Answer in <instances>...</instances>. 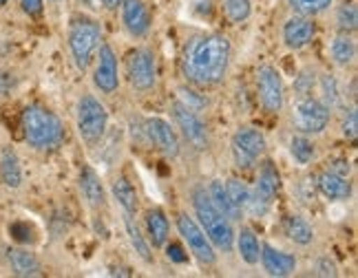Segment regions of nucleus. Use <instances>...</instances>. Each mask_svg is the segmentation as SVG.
I'll list each match as a JSON object with an SVG mask.
<instances>
[{
    "mask_svg": "<svg viewBox=\"0 0 358 278\" xmlns=\"http://www.w3.org/2000/svg\"><path fill=\"white\" fill-rule=\"evenodd\" d=\"M232 60V45L222 34H201L192 38L182 55V73L188 85L210 89L222 85Z\"/></svg>",
    "mask_w": 358,
    "mask_h": 278,
    "instance_id": "nucleus-1",
    "label": "nucleus"
},
{
    "mask_svg": "<svg viewBox=\"0 0 358 278\" xmlns=\"http://www.w3.org/2000/svg\"><path fill=\"white\" fill-rule=\"evenodd\" d=\"M190 201H192V212H195L197 224L210 239V243L217 249H222L224 254H230L232 249H235V226H232V221L217 210L203 186L192 188Z\"/></svg>",
    "mask_w": 358,
    "mask_h": 278,
    "instance_id": "nucleus-2",
    "label": "nucleus"
},
{
    "mask_svg": "<svg viewBox=\"0 0 358 278\" xmlns=\"http://www.w3.org/2000/svg\"><path fill=\"white\" fill-rule=\"evenodd\" d=\"M22 131L27 144L36 150H51L64 142L62 119L40 104H31L22 110Z\"/></svg>",
    "mask_w": 358,
    "mask_h": 278,
    "instance_id": "nucleus-3",
    "label": "nucleus"
},
{
    "mask_svg": "<svg viewBox=\"0 0 358 278\" xmlns=\"http://www.w3.org/2000/svg\"><path fill=\"white\" fill-rule=\"evenodd\" d=\"M69 51H71V58L80 71H87L91 66L95 53H98L102 45V27L100 22L87 16V13H76L69 24Z\"/></svg>",
    "mask_w": 358,
    "mask_h": 278,
    "instance_id": "nucleus-4",
    "label": "nucleus"
},
{
    "mask_svg": "<svg viewBox=\"0 0 358 278\" xmlns=\"http://www.w3.org/2000/svg\"><path fill=\"white\" fill-rule=\"evenodd\" d=\"M76 126L78 135L87 144H98L108 129V110L95 95L85 93L76 104Z\"/></svg>",
    "mask_w": 358,
    "mask_h": 278,
    "instance_id": "nucleus-5",
    "label": "nucleus"
},
{
    "mask_svg": "<svg viewBox=\"0 0 358 278\" xmlns=\"http://www.w3.org/2000/svg\"><path fill=\"white\" fill-rule=\"evenodd\" d=\"M266 135L255 126H241L237 133L232 135L230 142V152H232V161L239 170H252L259 166L261 157L266 155Z\"/></svg>",
    "mask_w": 358,
    "mask_h": 278,
    "instance_id": "nucleus-6",
    "label": "nucleus"
},
{
    "mask_svg": "<svg viewBox=\"0 0 358 278\" xmlns=\"http://www.w3.org/2000/svg\"><path fill=\"white\" fill-rule=\"evenodd\" d=\"M329 117L332 110L312 95H301L292 104V124L301 135H321L327 129Z\"/></svg>",
    "mask_w": 358,
    "mask_h": 278,
    "instance_id": "nucleus-7",
    "label": "nucleus"
},
{
    "mask_svg": "<svg viewBox=\"0 0 358 278\" xmlns=\"http://www.w3.org/2000/svg\"><path fill=\"white\" fill-rule=\"evenodd\" d=\"M177 230H179V236L184 239V243L188 245L190 254L195 256L203 268H213L217 263V249L210 243L208 236H206V232L201 230V226L197 224V219L186 212H179Z\"/></svg>",
    "mask_w": 358,
    "mask_h": 278,
    "instance_id": "nucleus-8",
    "label": "nucleus"
},
{
    "mask_svg": "<svg viewBox=\"0 0 358 278\" xmlns=\"http://www.w3.org/2000/svg\"><path fill=\"white\" fill-rule=\"evenodd\" d=\"M171 115H173V119L177 124L179 133H182V137L192 148H195V150H208L210 148L208 126H206V122L201 119V115L197 113V110L184 106L179 100H173Z\"/></svg>",
    "mask_w": 358,
    "mask_h": 278,
    "instance_id": "nucleus-9",
    "label": "nucleus"
},
{
    "mask_svg": "<svg viewBox=\"0 0 358 278\" xmlns=\"http://www.w3.org/2000/svg\"><path fill=\"white\" fill-rule=\"evenodd\" d=\"M257 95L266 113L279 115L285 106V85L272 64H261L257 71Z\"/></svg>",
    "mask_w": 358,
    "mask_h": 278,
    "instance_id": "nucleus-10",
    "label": "nucleus"
},
{
    "mask_svg": "<svg viewBox=\"0 0 358 278\" xmlns=\"http://www.w3.org/2000/svg\"><path fill=\"white\" fill-rule=\"evenodd\" d=\"M127 68H129V82L135 91L148 93V91L155 89V85H157V58H155L153 49H148V47L135 49L129 55Z\"/></svg>",
    "mask_w": 358,
    "mask_h": 278,
    "instance_id": "nucleus-11",
    "label": "nucleus"
},
{
    "mask_svg": "<svg viewBox=\"0 0 358 278\" xmlns=\"http://www.w3.org/2000/svg\"><path fill=\"white\" fill-rule=\"evenodd\" d=\"M93 85L100 93L113 95L120 89V64L111 45L102 43L98 49V64L93 71Z\"/></svg>",
    "mask_w": 358,
    "mask_h": 278,
    "instance_id": "nucleus-12",
    "label": "nucleus"
},
{
    "mask_svg": "<svg viewBox=\"0 0 358 278\" xmlns=\"http://www.w3.org/2000/svg\"><path fill=\"white\" fill-rule=\"evenodd\" d=\"M144 133L148 137V142L153 144L162 155H166L169 159L179 157L182 142H179L177 131L173 129L171 122H166L164 117H148L144 122Z\"/></svg>",
    "mask_w": 358,
    "mask_h": 278,
    "instance_id": "nucleus-13",
    "label": "nucleus"
},
{
    "mask_svg": "<svg viewBox=\"0 0 358 278\" xmlns=\"http://www.w3.org/2000/svg\"><path fill=\"white\" fill-rule=\"evenodd\" d=\"M122 9V24L133 38H144L150 31V11L146 7L144 0H122L120 3Z\"/></svg>",
    "mask_w": 358,
    "mask_h": 278,
    "instance_id": "nucleus-14",
    "label": "nucleus"
},
{
    "mask_svg": "<svg viewBox=\"0 0 358 278\" xmlns=\"http://www.w3.org/2000/svg\"><path fill=\"white\" fill-rule=\"evenodd\" d=\"M316 36V22L310 16H299L294 13L292 18H287L283 24V43L287 49L299 51L308 47Z\"/></svg>",
    "mask_w": 358,
    "mask_h": 278,
    "instance_id": "nucleus-15",
    "label": "nucleus"
},
{
    "mask_svg": "<svg viewBox=\"0 0 358 278\" xmlns=\"http://www.w3.org/2000/svg\"><path fill=\"white\" fill-rule=\"evenodd\" d=\"M259 261H261V265H264L268 276H277V278L292 276L296 272V265H299L294 254H287V252H283V249L272 247L270 243L261 245Z\"/></svg>",
    "mask_w": 358,
    "mask_h": 278,
    "instance_id": "nucleus-16",
    "label": "nucleus"
},
{
    "mask_svg": "<svg viewBox=\"0 0 358 278\" xmlns=\"http://www.w3.org/2000/svg\"><path fill=\"white\" fill-rule=\"evenodd\" d=\"M279 192H281V175L277 170V166H274L270 159H266L259 168L257 186H255L252 194L259 201H264L266 205H272V201L279 197Z\"/></svg>",
    "mask_w": 358,
    "mask_h": 278,
    "instance_id": "nucleus-17",
    "label": "nucleus"
},
{
    "mask_svg": "<svg viewBox=\"0 0 358 278\" xmlns=\"http://www.w3.org/2000/svg\"><path fill=\"white\" fill-rule=\"evenodd\" d=\"M78 186H80L82 197H85V201L89 203V207H93V210H104L106 207V190H104L100 175L95 173L91 166H85V168L80 170Z\"/></svg>",
    "mask_w": 358,
    "mask_h": 278,
    "instance_id": "nucleus-18",
    "label": "nucleus"
},
{
    "mask_svg": "<svg viewBox=\"0 0 358 278\" xmlns=\"http://www.w3.org/2000/svg\"><path fill=\"white\" fill-rule=\"evenodd\" d=\"M314 182H316L319 194L325 197L327 201H348L352 197L350 177H341L332 170H323V173H319V177H316Z\"/></svg>",
    "mask_w": 358,
    "mask_h": 278,
    "instance_id": "nucleus-19",
    "label": "nucleus"
},
{
    "mask_svg": "<svg viewBox=\"0 0 358 278\" xmlns=\"http://www.w3.org/2000/svg\"><path fill=\"white\" fill-rule=\"evenodd\" d=\"M144 226H146V239L150 243V247H164L169 241V234H171V224H169V217L162 207H150L144 214Z\"/></svg>",
    "mask_w": 358,
    "mask_h": 278,
    "instance_id": "nucleus-20",
    "label": "nucleus"
},
{
    "mask_svg": "<svg viewBox=\"0 0 358 278\" xmlns=\"http://www.w3.org/2000/svg\"><path fill=\"white\" fill-rule=\"evenodd\" d=\"M111 194L117 201V205L122 207L124 214H135L140 210V194H137L129 177H124V175L115 177V182L111 184Z\"/></svg>",
    "mask_w": 358,
    "mask_h": 278,
    "instance_id": "nucleus-21",
    "label": "nucleus"
},
{
    "mask_svg": "<svg viewBox=\"0 0 358 278\" xmlns=\"http://www.w3.org/2000/svg\"><path fill=\"white\" fill-rule=\"evenodd\" d=\"M206 192H208V197L215 203L217 210L222 212L226 219H230L232 224H235V221H239V219H243V210H239V207L232 203V199L228 197L226 186H224L222 179H215V182H210L208 188H206Z\"/></svg>",
    "mask_w": 358,
    "mask_h": 278,
    "instance_id": "nucleus-22",
    "label": "nucleus"
},
{
    "mask_svg": "<svg viewBox=\"0 0 358 278\" xmlns=\"http://www.w3.org/2000/svg\"><path fill=\"white\" fill-rule=\"evenodd\" d=\"M235 245H237V252L245 265H257L259 256H261V243H259V236L255 234L252 228L243 226L239 232H235Z\"/></svg>",
    "mask_w": 358,
    "mask_h": 278,
    "instance_id": "nucleus-23",
    "label": "nucleus"
},
{
    "mask_svg": "<svg viewBox=\"0 0 358 278\" xmlns=\"http://www.w3.org/2000/svg\"><path fill=\"white\" fill-rule=\"evenodd\" d=\"M283 232L292 243L306 247L314 241V230L308 224V219H303L301 214H290L283 219Z\"/></svg>",
    "mask_w": 358,
    "mask_h": 278,
    "instance_id": "nucleus-24",
    "label": "nucleus"
},
{
    "mask_svg": "<svg viewBox=\"0 0 358 278\" xmlns=\"http://www.w3.org/2000/svg\"><path fill=\"white\" fill-rule=\"evenodd\" d=\"M124 230H127V236H129V241H131V245L135 249V254L150 265V263L155 261L153 258V249H150L148 239L142 234V228L135 224L133 214H124Z\"/></svg>",
    "mask_w": 358,
    "mask_h": 278,
    "instance_id": "nucleus-25",
    "label": "nucleus"
},
{
    "mask_svg": "<svg viewBox=\"0 0 358 278\" xmlns=\"http://www.w3.org/2000/svg\"><path fill=\"white\" fill-rule=\"evenodd\" d=\"M329 55L336 66H350L356 60V43L352 34H338L329 43Z\"/></svg>",
    "mask_w": 358,
    "mask_h": 278,
    "instance_id": "nucleus-26",
    "label": "nucleus"
},
{
    "mask_svg": "<svg viewBox=\"0 0 358 278\" xmlns=\"http://www.w3.org/2000/svg\"><path fill=\"white\" fill-rule=\"evenodd\" d=\"M9 263L11 270L16 276H40L43 268H40V261L29 252V249H9Z\"/></svg>",
    "mask_w": 358,
    "mask_h": 278,
    "instance_id": "nucleus-27",
    "label": "nucleus"
},
{
    "mask_svg": "<svg viewBox=\"0 0 358 278\" xmlns=\"http://www.w3.org/2000/svg\"><path fill=\"white\" fill-rule=\"evenodd\" d=\"M0 177L9 188H18L22 184V170L18 155L11 148L0 150Z\"/></svg>",
    "mask_w": 358,
    "mask_h": 278,
    "instance_id": "nucleus-28",
    "label": "nucleus"
},
{
    "mask_svg": "<svg viewBox=\"0 0 358 278\" xmlns=\"http://www.w3.org/2000/svg\"><path fill=\"white\" fill-rule=\"evenodd\" d=\"M290 155L301 163V166H308V163H312L314 161V157H316V146H314V142L310 139V135H294L292 139H290Z\"/></svg>",
    "mask_w": 358,
    "mask_h": 278,
    "instance_id": "nucleus-29",
    "label": "nucleus"
},
{
    "mask_svg": "<svg viewBox=\"0 0 358 278\" xmlns=\"http://www.w3.org/2000/svg\"><path fill=\"white\" fill-rule=\"evenodd\" d=\"M222 9L232 24H241L245 20H250V16H252L250 0H222Z\"/></svg>",
    "mask_w": 358,
    "mask_h": 278,
    "instance_id": "nucleus-30",
    "label": "nucleus"
},
{
    "mask_svg": "<svg viewBox=\"0 0 358 278\" xmlns=\"http://www.w3.org/2000/svg\"><path fill=\"white\" fill-rule=\"evenodd\" d=\"M334 5V0H287V7H290L299 16H319V13L327 11Z\"/></svg>",
    "mask_w": 358,
    "mask_h": 278,
    "instance_id": "nucleus-31",
    "label": "nucleus"
},
{
    "mask_svg": "<svg viewBox=\"0 0 358 278\" xmlns=\"http://www.w3.org/2000/svg\"><path fill=\"white\" fill-rule=\"evenodd\" d=\"M319 89H321V102L332 110V108H336L338 106V102H341V89H338V82H336V78L332 75V73H325V75H321L319 80Z\"/></svg>",
    "mask_w": 358,
    "mask_h": 278,
    "instance_id": "nucleus-32",
    "label": "nucleus"
},
{
    "mask_svg": "<svg viewBox=\"0 0 358 278\" xmlns=\"http://www.w3.org/2000/svg\"><path fill=\"white\" fill-rule=\"evenodd\" d=\"M224 186H226V192H228V197L232 199V203H235L239 210H245L248 201H250V188H248V184L243 182V179L230 177Z\"/></svg>",
    "mask_w": 358,
    "mask_h": 278,
    "instance_id": "nucleus-33",
    "label": "nucleus"
},
{
    "mask_svg": "<svg viewBox=\"0 0 358 278\" xmlns=\"http://www.w3.org/2000/svg\"><path fill=\"white\" fill-rule=\"evenodd\" d=\"M358 24V11L354 5H343L336 11V27L341 34H354Z\"/></svg>",
    "mask_w": 358,
    "mask_h": 278,
    "instance_id": "nucleus-34",
    "label": "nucleus"
},
{
    "mask_svg": "<svg viewBox=\"0 0 358 278\" xmlns=\"http://www.w3.org/2000/svg\"><path fill=\"white\" fill-rule=\"evenodd\" d=\"M175 100H179L184 106H188V108H192V110H197V113H201V110H203L206 106H208V102H206L197 91H192L190 87H179Z\"/></svg>",
    "mask_w": 358,
    "mask_h": 278,
    "instance_id": "nucleus-35",
    "label": "nucleus"
},
{
    "mask_svg": "<svg viewBox=\"0 0 358 278\" xmlns=\"http://www.w3.org/2000/svg\"><path fill=\"white\" fill-rule=\"evenodd\" d=\"M316 71L314 68H303V71L299 73V78L294 80V91L296 95H312V91L316 89Z\"/></svg>",
    "mask_w": 358,
    "mask_h": 278,
    "instance_id": "nucleus-36",
    "label": "nucleus"
},
{
    "mask_svg": "<svg viewBox=\"0 0 358 278\" xmlns=\"http://www.w3.org/2000/svg\"><path fill=\"white\" fill-rule=\"evenodd\" d=\"M9 234L13 236V241H18L22 245H29L36 241V232L29 224H24V221H18V224H13L9 228Z\"/></svg>",
    "mask_w": 358,
    "mask_h": 278,
    "instance_id": "nucleus-37",
    "label": "nucleus"
},
{
    "mask_svg": "<svg viewBox=\"0 0 358 278\" xmlns=\"http://www.w3.org/2000/svg\"><path fill=\"white\" fill-rule=\"evenodd\" d=\"M299 197L303 203L308 205H314L316 203V197H319V190H316V182L314 179H303L299 184Z\"/></svg>",
    "mask_w": 358,
    "mask_h": 278,
    "instance_id": "nucleus-38",
    "label": "nucleus"
},
{
    "mask_svg": "<svg viewBox=\"0 0 358 278\" xmlns=\"http://www.w3.org/2000/svg\"><path fill=\"white\" fill-rule=\"evenodd\" d=\"M341 131H343V137H345V139H356L358 137V113H356L354 106L348 110L345 119H343Z\"/></svg>",
    "mask_w": 358,
    "mask_h": 278,
    "instance_id": "nucleus-39",
    "label": "nucleus"
},
{
    "mask_svg": "<svg viewBox=\"0 0 358 278\" xmlns=\"http://www.w3.org/2000/svg\"><path fill=\"white\" fill-rule=\"evenodd\" d=\"M166 256H169V261H173V263H186L188 261V254H186V249L179 245V243H169L166 241Z\"/></svg>",
    "mask_w": 358,
    "mask_h": 278,
    "instance_id": "nucleus-40",
    "label": "nucleus"
},
{
    "mask_svg": "<svg viewBox=\"0 0 358 278\" xmlns=\"http://www.w3.org/2000/svg\"><path fill=\"white\" fill-rule=\"evenodd\" d=\"M20 7L27 16H40L45 11V0H20Z\"/></svg>",
    "mask_w": 358,
    "mask_h": 278,
    "instance_id": "nucleus-41",
    "label": "nucleus"
},
{
    "mask_svg": "<svg viewBox=\"0 0 358 278\" xmlns=\"http://www.w3.org/2000/svg\"><path fill=\"white\" fill-rule=\"evenodd\" d=\"M327 170H332V173H336V175H341V177H350V173H352V163L348 161V159H332L329 161V168Z\"/></svg>",
    "mask_w": 358,
    "mask_h": 278,
    "instance_id": "nucleus-42",
    "label": "nucleus"
},
{
    "mask_svg": "<svg viewBox=\"0 0 358 278\" xmlns=\"http://www.w3.org/2000/svg\"><path fill=\"white\" fill-rule=\"evenodd\" d=\"M316 274H319V276H338V270L334 265V261L321 258L319 263H316Z\"/></svg>",
    "mask_w": 358,
    "mask_h": 278,
    "instance_id": "nucleus-43",
    "label": "nucleus"
},
{
    "mask_svg": "<svg viewBox=\"0 0 358 278\" xmlns=\"http://www.w3.org/2000/svg\"><path fill=\"white\" fill-rule=\"evenodd\" d=\"M100 3H102L104 9H108V11H117V7H120L122 0H100Z\"/></svg>",
    "mask_w": 358,
    "mask_h": 278,
    "instance_id": "nucleus-44",
    "label": "nucleus"
},
{
    "mask_svg": "<svg viewBox=\"0 0 358 278\" xmlns=\"http://www.w3.org/2000/svg\"><path fill=\"white\" fill-rule=\"evenodd\" d=\"M82 7H89V9H98V3L100 0H80Z\"/></svg>",
    "mask_w": 358,
    "mask_h": 278,
    "instance_id": "nucleus-45",
    "label": "nucleus"
},
{
    "mask_svg": "<svg viewBox=\"0 0 358 278\" xmlns=\"http://www.w3.org/2000/svg\"><path fill=\"white\" fill-rule=\"evenodd\" d=\"M3 5H7V0H0V7H3Z\"/></svg>",
    "mask_w": 358,
    "mask_h": 278,
    "instance_id": "nucleus-46",
    "label": "nucleus"
},
{
    "mask_svg": "<svg viewBox=\"0 0 358 278\" xmlns=\"http://www.w3.org/2000/svg\"><path fill=\"white\" fill-rule=\"evenodd\" d=\"M51 3H60V0H51Z\"/></svg>",
    "mask_w": 358,
    "mask_h": 278,
    "instance_id": "nucleus-47",
    "label": "nucleus"
}]
</instances>
